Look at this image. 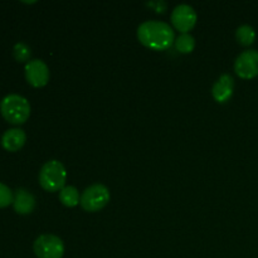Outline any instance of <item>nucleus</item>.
<instances>
[{
    "instance_id": "7",
    "label": "nucleus",
    "mask_w": 258,
    "mask_h": 258,
    "mask_svg": "<svg viewBox=\"0 0 258 258\" xmlns=\"http://www.w3.org/2000/svg\"><path fill=\"white\" fill-rule=\"evenodd\" d=\"M171 23L174 28L183 34L194 28L197 23V13L193 7L188 4L176 5L171 13Z\"/></svg>"
},
{
    "instance_id": "1",
    "label": "nucleus",
    "mask_w": 258,
    "mask_h": 258,
    "mask_svg": "<svg viewBox=\"0 0 258 258\" xmlns=\"http://www.w3.org/2000/svg\"><path fill=\"white\" fill-rule=\"evenodd\" d=\"M138 39L141 44L154 50H165L175 42L174 30L168 23L146 20L138 28Z\"/></svg>"
},
{
    "instance_id": "9",
    "label": "nucleus",
    "mask_w": 258,
    "mask_h": 258,
    "mask_svg": "<svg viewBox=\"0 0 258 258\" xmlns=\"http://www.w3.org/2000/svg\"><path fill=\"white\" fill-rule=\"evenodd\" d=\"M234 88V80L231 75L224 73L222 75L212 88V95H213L214 100L218 103H226L229 101V98L233 95Z\"/></svg>"
},
{
    "instance_id": "2",
    "label": "nucleus",
    "mask_w": 258,
    "mask_h": 258,
    "mask_svg": "<svg viewBox=\"0 0 258 258\" xmlns=\"http://www.w3.org/2000/svg\"><path fill=\"white\" fill-rule=\"evenodd\" d=\"M0 112L3 117L12 125H22L29 118V101L15 93L8 95L0 102Z\"/></svg>"
},
{
    "instance_id": "6",
    "label": "nucleus",
    "mask_w": 258,
    "mask_h": 258,
    "mask_svg": "<svg viewBox=\"0 0 258 258\" xmlns=\"http://www.w3.org/2000/svg\"><path fill=\"white\" fill-rule=\"evenodd\" d=\"M237 76L243 80H252L258 76V50L248 49L242 52L234 62Z\"/></svg>"
},
{
    "instance_id": "8",
    "label": "nucleus",
    "mask_w": 258,
    "mask_h": 258,
    "mask_svg": "<svg viewBox=\"0 0 258 258\" xmlns=\"http://www.w3.org/2000/svg\"><path fill=\"white\" fill-rule=\"evenodd\" d=\"M25 78L33 87H44L49 81V68L42 59H33L25 64Z\"/></svg>"
},
{
    "instance_id": "3",
    "label": "nucleus",
    "mask_w": 258,
    "mask_h": 258,
    "mask_svg": "<svg viewBox=\"0 0 258 258\" xmlns=\"http://www.w3.org/2000/svg\"><path fill=\"white\" fill-rule=\"evenodd\" d=\"M67 171L64 165L58 160H49L42 166L39 173V184L44 190L58 191L64 188Z\"/></svg>"
},
{
    "instance_id": "5",
    "label": "nucleus",
    "mask_w": 258,
    "mask_h": 258,
    "mask_svg": "<svg viewBox=\"0 0 258 258\" xmlns=\"http://www.w3.org/2000/svg\"><path fill=\"white\" fill-rule=\"evenodd\" d=\"M35 256L38 258H63L64 244L59 237L54 234H42L33 244Z\"/></svg>"
},
{
    "instance_id": "13",
    "label": "nucleus",
    "mask_w": 258,
    "mask_h": 258,
    "mask_svg": "<svg viewBox=\"0 0 258 258\" xmlns=\"http://www.w3.org/2000/svg\"><path fill=\"white\" fill-rule=\"evenodd\" d=\"M236 38L239 44L248 47V45L253 44L254 39H256V30L253 29V27L248 24L241 25L236 30Z\"/></svg>"
},
{
    "instance_id": "4",
    "label": "nucleus",
    "mask_w": 258,
    "mask_h": 258,
    "mask_svg": "<svg viewBox=\"0 0 258 258\" xmlns=\"http://www.w3.org/2000/svg\"><path fill=\"white\" fill-rule=\"evenodd\" d=\"M110 202V190L103 184H93L85 189L81 196V207L86 212H97L107 206Z\"/></svg>"
},
{
    "instance_id": "10",
    "label": "nucleus",
    "mask_w": 258,
    "mask_h": 258,
    "mask_svg": "<svg viewBox=\"0 0 258 258\" xmlns=\"http://www.w3.org/2000/svg\"><path fill=\"white\" fill-rule=\"evenodd\" d=\"M13 207L18 214L27 216L30 214L35 208V198L29 190L24 188H19L14 193V201H13Z\"/></svg>"
},
{
    "instance_id": "11",
    "label": "nucleus",
    "mask_w": 258,
    "mask_h": 258,
    "mask_svg": "<svg viewBox=\"0 0 258 258\" xmlns=\"http://www.w3.org/2000/svg\"><path fill=\"white\" fill-rule=\"evenodd\" d=\"M27 135L22 128H9L2 136V146L9 153H15L24 146Z\"/></svg>"
},
{
    "instance_id": "15",
    "label": "nucleus",
    "mask_w": 258,
    "mask_h": 258,
    "mask_svg": "<svg viewBox=\"0 0 258 258\" xmlns=\"http://www.w3.org/2000/svg\"><path fill=\"white\" fill-rule=\"evenodd\" d=\"M13 55H14L17 62L28 63L30 59V55H32V52H30V48L25 43L19 42L13 48Z\"/></svg>"
},
{
    "instance_id": "12",
    "label": "nucleus",
    "mask_w": 258,
    "mask_h": 258,
    "mask_svg": "<svg viewBox=\"0 0 258 258\" xmlns=\"http://www.w3.org/2000/svg\"><path fill=\"white\" fill-rule=\"evenodd\" d=\"M59 201L62 202L63 206L70 207V208L78 206V203L81 202V197L77 188L72 185L64 186V188L59 191Z\"/></svg>"
},
{
    "instance_id": "14",
    "label": "nucleus",
    "mask_w": 258,
    "mask_h": 258,
    "mask_svg": "<svg viewBox=\"0 0 258 258\" xmlns=\"http://www.w3.org/2000/svg\"><path fill=\"white\" fill-rule=\"evenodd\" d=\"M175 48L178 52L186 54V53H191L196 47V39H194L193 35H190L189 33H183V34L179 35L178 38L174 42Z\"/></svg>"
},
{
    "instance_id": "16",
    "label": "nucleus",
    "mask_w": 258,
    "mask_h": 258,
    "mask_svg": "<svg viewBox=\"0 0 258 258\" xmlns=\"http://www.w3.org/2000/svg\"><path fill=\"white\" fill-rule=\"evenodd\" d=\"M14 201V194L10 190L9 186L0 183V208H7Z\"/></svg>"
}]
</instances>
